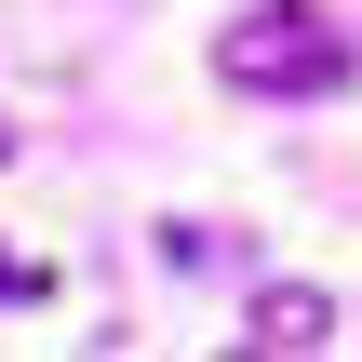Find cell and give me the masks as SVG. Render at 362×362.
Instances as JSON below:
<instances>
[{
  "label": "cell",
  "mask_w": 362,
  "mask_h": 362,
  "mask_svg": "<svg viewBox=\"0 0 362 362\" xmlns=\"http://www.w3.org/2000/svg\"><path fill=\"white\" fill-rule=\"evenodd\" d=\"M0 148H13V134H0Z\"/></svg>",
  "instance_id": "obj_4"
},
{
  "label": "cell",
  "mask_w": 362,
  "mask_h": 362,
  "mask_svg": "<svg viewBox=\"0 0 362 362\" xmlns=\"http://www.w3.org/2000/svg\"><path fill=\"white\" fill-rule=\"evenodd\" d=\"M215 81L228 94H336L349 81V40L309 13V0H255L215 27Z\"/></svg>",
  "instance_id": "obj_1"
},
{
  "label": "cell",
  "mask_w": 362,
  "mask_h": 362,
  "mask_svg": "<svg viewBox=\"0 0 362 362\" xmlns=\"http://www.w3.org/2000/svg\"><path fill=\"white\" fill-rule=\"evenodd\" d=\"M161 255H175V269H242V242H228V228H161Z\"/></svg>",
  "instance_id": "obj_3"
},
{
  "label": "cell",
  "mask_w": 362,
  "mask_h": 362,
  "mask_svg": "<svg viewBox=\"0 0 362 362\" xmlns=\"http://www.w3.org/2000/svg\"><path fill=\"white\" fill-rule=\"evenodd\" d=\"M322 336H336V309H322V296H296V282H269V296H255V336H242V349H322Z\"/></svg>",
  "instance_id": "obj_2"
}]
</instances>
